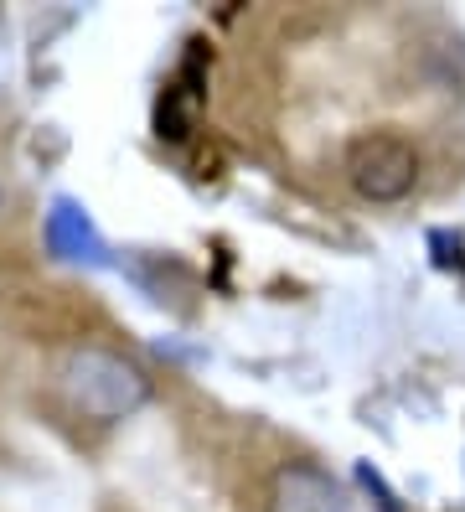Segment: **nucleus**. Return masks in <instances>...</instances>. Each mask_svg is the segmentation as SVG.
Wrapping results in <instances>:
<instances>
[{"instance_id": "4", "label": "nucleus", "mask_w": 465, "mask_h": 512, "mask_svg": "<svg viewBox=\"0 0 465 512\" xmlns=\"http://www.w3.org/2000/svg\"><path fill=\"white\" fill-rule=\"evenodd\" d=\"M264 512H347V497H341V487H336L331 471L305 466V461H290V466L274 471Z\"/></svg>"}, {"instance_id": "2", "label": "nucleus", "mask_w": 465, "mask_h": 512, "mask_svg": "<svg viewBox=\"0 0 465 512\" xmlns=\"http://www.w3.org/2000/svg\"><path fill=\"white\" fill-rule=\"evenodd\" d=\"M347 182L367 202H403L419 187V150L393 130H367L347 145Z\"/></svg>"}, {"instance_id": "1", "label": "nucleus", "mask_w": 465, "mask_h": 512, "mask_svg": "<svg viewBox=\"0 0 465 512\" xmlns=\"http://www.w3.org/2000/svg\"><path fill=\"white\" fill-rule=\"evenodd\" d=\"M52 388L62 409L73 419H88V425H119L150 404V373L104 342L62 347L52 363Z\"/></svg>"}, {"instance_id": "3", "label": "nucleus", "mask_w": 465, "mask_h": 512, "mask_svg": "<svg viewBox=\"0 0 465 512\" xmlns=\"http://www.w3.org/2000/svg\"><path fill=\"white\" fill-rule=\"evenodd\" d=\"M42 238H47V254H52L57 264L114 269V249H109V238L99 233V223L88 218V207H83L78 197H52L47 223H42Z\"/></svg>"}]
</instances>
